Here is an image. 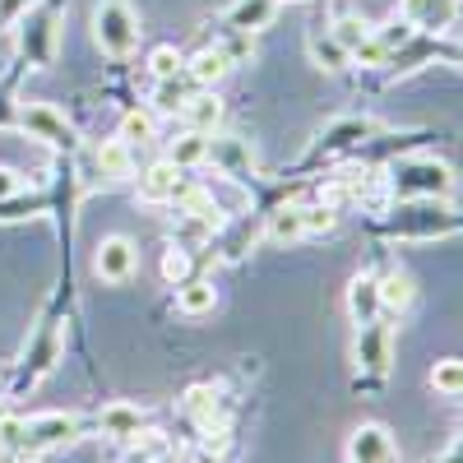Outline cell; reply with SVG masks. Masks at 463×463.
Instances as JSON below:
<instances>
[{
  "label": "cell",
  "mask_w": 463,
  "mask_h": 463,
  "mask_svg": "<svg viewBox=\"0 0 463 463\" xmlns=\"http://www.w3.org/2000/svg\"><path fill=\"white\" fill-rule=\"evenodd\" d=\"M454 190V172L440 158H403L390 172V195L394 200H445Z\"/></svg>",
  "instance_id": "7a4b0ae2"
},
{
  "label": "cell",
  "mask_w": 463,
  "mask_h": 463,
  "mask_svg": "<svg viewBox=\"0 0 463 463\" xmlns=\"http://www.w3.org/2000/svg\"><path fill=\"white\" fill-rule=\"evenodd\" d=\"M390 227H394V232H408V237H431V232H449L454 222H449V213L436 209V200H431V204H421V209H403Z\"/></svg>",
  "instance_id": "2e32d148"
},
{
  "label": "cell",
  "mask_w": 463,
  "mask_h": 463,
  "mask_svg": "<svg viewBox=\"0 0 463 463\" xmlns=\"http://www.w3.org/2000/svg\"><path fill=\"white\" fill-rule=\"evenodd\" d=\"M347 316H353L357 325H371V320H380V279H371V274H357L353 283H347Z\"/></svg>",
  "instance_id": "5bb4252c"
},
{
  "label": "cell",
  "mask_w": 463,
  "mask_h": 463,
  "mask_svg": "<svg viewBox=\"0 0 463 463\" xmlns=\"http://www.w3.org/2000/svg\"><path fill=\"white\" fill-rule=\"evenodd\" d=\"M84 421L70 417V412H37V417H24L19 421V440H14V458H37L47 449H61L70 440H80Z\"/></svg>",
  "instance_id": "3957f363"
},
{
  "label": "cell",
  "mask_w": 463,
  "mask_h": 463,
  "mask_svg": "<svg viewBox=\"0 0 463 463\" xmlns=\"http://www.w3.org/2000/svg\"><path fill=\"white\" fill-rule=\"evenodd\" d=\"M311 61H316L320 70H329V74H338V70L353 65V56L343 52V43H338L334 33H316V37H311Z\"/></svg>",
  "instance_id": "cb8c5ba5"
},
{
  "label": "cell",
  "mask_w": 463,
  "mask_h": 463,
  "mask_svg": "<svg viewBox=\"0 0 463 463\" xmlns=\"http://www.w3.org/2000/svg\"><path fill=\"white\" fill-rule=\"evenodd\" d=\"M10 454V436H5V427H0V458Z\"/></svg>",
  "instance_id": "8d00e7d4"
},
{
  "label": "cell",
  "mask_w": 463,
  "mask_h": 463,
  "mask_svg": "<svg viewBox=\"0 0 463 463\" xmlns=\"http://www.w3.org/2000/svg\"><path fill=\"white\" fill-rule=\"evenodd\" d=\"M440 463H463V436H458V440H454V445H449V454H445V458H440Z\"/></svg>",
  "instance_id": "d590c367"
},
{
  "label": "cell",
  "mask_w": 463,
  "mask_h": 463,
  "mask_svg": "<svg viewBox=\"0 0 463 463\" xmlns=\"http://www.w3.org/2000/svg\"><path fill=\"white\" fill-rule=\"evenodd\" d=\"M329 33H334L338 43H343V52H347V56H357V52L371 43V24H366V19H353V14H343V19H338Z\"/></svg>",
  "instance_id": "4316f807"
},
{
  "label": "cell",
  "mask_w": 463,
  "mask_h": 463,
  "mask_svg": "<svg viewBox=\"0 0 463 463\" xmlns=\"http://www.w3.org/2000/svg\"><path fill=\"white\" fill-rule=\"evenodd\" d=\"M33 5H37V0H0V28H14Z\"/></svg>",
  "instance_id": "836d02e7"
},
{
  "label": "cell",
  "mask_w": 463,
  "mask_h": 463,
  "mask_svg": "<svg viewBox=\"0 0 463 463\" xmlns=\"http://www.w3.org/2000/svg\"><path fill=\"white\" fill-rule=\"evenodd\" d=\"M347 463H362V458H347Z\"/></svg>",
  "instance_id": "ab89813d"
},
{
  "label": "cell",
  "mask_w": 463,
  "mask_h": 463,
  "mask_svg": "<svg viewBox=\"0 0 463 463\" xmlns=\"http://www.w3.org/2000/svg\"><path fill=\"white\" fill-rule=\"evenodd\" d=\"M167 163H176L181 172H190V167L209 163V135H200V130H185L181 139H172V153H167Z\"/></svg>",
  "instance_id": "44dd1931"
},
{
  "label": "cell",
  "mask_w": 463,
  "mask_h": 463,
  "mask_svg": "<svg viewBox=\"0 0 463 463\" xmlns=\"http://www.w3.org/2000/svg\"><path fill=\"white\" fill-rule=\"evenodd\" d=\"M209 163L222 167V176H237V181L250 176V153L241 139H213L209 135Z\"/></svg>",
  "instance_id": "ffe728a7"
},
{
  "label": "cell",
  "mask_w": 463,
  "mask_h": 463,
  "mask_svg": "<svg viewBox=\"0 0 463 463\" xmlns=\"http://www.w3.org/2000/svg\"><path fill=\"white\" fill-rule=\"evenodd\" d=\"M19 190H24V176H19L14 167H0V204H5V200H14Z\"/></svg>",
  "instance_id": "e575fe53"
},
{
  "label": "cell",
  "mask_w": 463,
  "mask_h": 463,
  "mask_svg": "<svg viewBox=\"0 0 463 463\" xmlns=\"http://www.w3.org/2000/svg\"><path fill=\"white\" fill-rule=\"evenodd\" d=\"M0 394H5V375H0Z\"/></svg>",
  "instance_id": "f35d334b"
},
{
  "label": "cell",
  "mask_w": 463,
  "mask_h": 463,
  "mask_svg": "<svg viewBox=\"0 0 463 463\" xmlns=\"http://www.w3.org/2000/svg\"><path fill=\"white\" fill-rule=\"evenodd\" d=\"M163 279L176 288V283H185L190 279V255L181 250V246H172L167 255H163Z\"/></svg>",
  "instance_id": "1f68e13d"
},
{
  "label": "cell",
  "mask_w": 463,
  "mask_h": 463,
  "mask_svg": "<svg viewBox=\"0 0 463 463\" xmlns=\"http://www.w3.org/2000/svg\"><path fill=\"white\" fill-rule=\"evenodd\" d=\"M458 61H463V47H458Z\"/></svg>",
  "instance_id": "60d3db41"
},
{
  "label": "cell",
  "mask_w": 463,
  "mask_h": 463,
  "mask_svg": "<svg viewBox=\"0 0 463 463\" xmlns=\"http://www.w3.org/2000/svg\"><path fill=\"white\" fill-rule=\"evenodd\" d=\"M98 431L111 440H144V412L130 403H107L98 412Z\"/></svg>",
  "instance_id": "8fae6325"
},
{
  "label": "cell",
  "mask_w": 463,
  "mask_h": 463,
  "mask_svg": "<svg viewBox=\"0 0 463 463\" xmlns=\"http://www.w3.org/2000/svg\"><path fill=\"white\" fill-rule=\"evenodd\" d=\"M431 390L445 399H463V362L458 357H445L431 366Z\"/></svg>",
  "instance_id": "484cf974"
},
{
  "label": "cell",
  "mask_w": 463,
  "mask_h": 463,
  "mask_svg": "<svg viewBox=\"0 0 463 463\" xmlns=\"http://www.w3.org/2000/svg\"><path fill=\"white\" fill-rule=\"evenodd\" d=\"M399 14L408 28L417 33H449L454 14H458V0H399Z\"/></svg>",
  "instance_id": "ba28073f"
},
{
  "label": "cell",
  "mask_w": 463,
  "mask_h": 463,
  "mask_svg": "<svg viewBox=\"0 0 463 463\" xmlns=\"http://www.w3.org/2000/svg\"><path fill=\"white\" fill-rule=\"evenodd\" d=\"M347 458H362V463H394V436L380 427V421H362V427L347 436Z\"/></svg>",
  "instance_id": "30bf717a"
},
{
  "label": "cell",
  "mask_w": 463,
  "mask_h": 463,
  "mask_svg": "<svg viewBox=\"0 0 463 463\" xmlns=\"http://www.w3.org/2000/svg\"><path fill=\"white\" fill-rule=\"evenodd\" d=\"M135 264H139V255H135V241L130 237H107L98 246V255H93V274L102 283H126L135 274Z\"/></svg>",
  "instance_id": "9c48e42d"
},
{
  "label": "cell",
  "mask_w": 463,
  "mask_h": 463,
  "mask_svg": "<svg viewBox=\"0 0 463 463\" xmlns=\"http://www.w3.org/2000/svg\"><path fill=\"white\" fill-rule=\"evenodd\" d=\"M56 24H61V5H33L19 19V52L28 65H52L56 56Z\"/></svg>",
  "instance_id": "5b68a950"
},
{
  "label": "cell",
  "mask_w": 463,
  "mask_h": 463,
  "mask_svg": "<svg viewBox=\"0 0 463 463\" xmlns=\"http://www.w3.org/2000/svg\"><path fill=\"white\" fill-rule=\"evenodd\" d=\"M181 70H185V61H181L176 47H153V56H148V74H153V80H176Z\"/></svg>",
  "instance_id": "4dcf8cb0"
},
{
  "label": "cell",
  "mask_w": 463,
  "mask_h": 463,
  "mask_svg": "<svg viewBox=\"0 0 463 463\" xmlns=\"http://www.w3.org/2000/svg\"><path fill=\"white\" fill-rule=\"evenodd\" d=\"M408 306H412V279H408V274H399V269H394V274L380 283V311H390V316H403Z\"/></svg>",
  "instance_id": "d4e9b609"
},
{
  "label": "cell",
  "mask_w": 463,
  "mask_h": 463,
  "mask_svg": "<svg viewBox=\"0 0 463 463\" xmlns=\"http://www.w3.org/2000/svg\"><path fill=\"white\" fill-rule=\"evenodd\" d=\"M98 172L107 181H130L135 176V148L126 139H102L98 144Z\"/></svg>",
  "instance_id": "ac0fdd59"
},
{
  "label": "cell",
  "mask_w": 463,
  "mask_h": 463,
  "mask_svg": "<svg viewBox=\"0 0 463 463\" xmlns=\"http://www.w3.org/2000/svg\"><path fill=\"white\" fill-rule=\"evenodd\" d=\"M274 14H279V0H237L227 10V28L232 33H260L274 24Z\"/></svg>",
  "instance_id": "e0dca14e"
},
{
  "label": "cell",
  "mask_w": 463,
  "mask_h": 463,
  "mask_svg": "<svg viewBox=\"0 0 463 463\" xmlns=\"http://www.w3.org/2000/svg\"><path fill=\"white\" fill-rule=\"evenodd\" d=\"M181 121H185L190 130H200V135H213L218 121H222V102H218V93H209V89L190 93L185 107H181Z\"/></svg>",
  "instance_id": "9a60e30c"
},
{
  "label": "cell",
  "mask_w": 463,
  "mask_h": 463,
  "mask_svg": "<svg viewBox=\"0 0 463 463\" xmlns=\"http://www.w3.org/2000/svg\"><path fill=\"white\" fill-rule=\"evenodd\" d=\"M185 412H190V421L200 427V436L204 431H218V427H227L222 421V403H218V390L213 384H195V390H185V403H181Z\"/></svg>",
  "instance_id": "7c38bea8"
},
{
  "label": "cell",
  "mask_w": 463,
  "mask_h": 463,
  "mask_svg": "<svg viewBox=\"0 0 463 463\" xmlns=\"http://www.w3.org/2000/svg\"><path fill=\"white\" fill-rule=\"evenodd\" d=\"M269 237H274L279 246L301 241V237H306V227H301V209H297V204H292V209H279L274 218H269Z\"/></svg>",
  "instance_id": "83f0119b"
},
{
  "label": "cell",
  "mask_w": 463,
  "mask_h": 463,
  "mask_svg": "<svg viewBox=\"0 0 463 463\" xmlns=\"http://www.w3.org/2000/svg\"><path fill=\"white\" fill-rule=\"evenodd\" d=\"M153 130H158L153 111H126V116H121V135H116V139H126V144L135 148V144H148Z\"/></svg>",
  "instance_id": "f1b7e54d"
},
{
  "label": "cell",
  "mask_w": 463,
  "mask_h": 463,
  "mask_svg": "<svg viewBox=\"0 0 463 463\" xmlns=\"http://www.w3.org/2000/svg\"><path fill=\"white\" fill-rule=\"evenodd\" d=\"M185 107V93L176 80H158V111H181Z\"/></svg>",
  "instance_id": "d6a6232c"
},
{
  "label": "cell",
  "mask_w": 463,
  "mask_h": 463,
  "mask_svg": "<svg viewBox=\"0 0 463 463\" xmlns=\"http://www.w3.org/2000/svg\"><path fill=\"white\" fill-rule=\"evenodd\" d=\"M227 70H232V61H227V52H222V47H209V52H200L195 61L185 65V74H190V80H195L200 89L218 84V80H222Z\"/></svg>",
  "instance_id": "7402d4cb"
},
{
  "label": "cell",
  "mask_w": 463,
  "mask_h": 463,
  "mask_svg": "<svg viewBox=\"0 0 463 463\" xmlns=\"http://www.w3.org/2000/svg\"><path fill=\"white\" fill-rule=\"evenodd\" d=\"M357 371L366 375V380H384L390 375V362H394V334H390V325H380V320H371V325H357Z\"/></svg>",
  "instance_id": "52a82bcc"
},
{
  "label": "cell",
  "mask_w": 463,
  "mask_h": 463,
  "mask_svg": "<svg viewBox=\"0 0 463 463\" xmlns=\"http://www.w3.org/2000/svg\"><path fill=\"white\" fill-rule=\"evenodd\" d=\"M61 353H65V325L56 316H43V320H37V329L28 334V343H24V362H19V375H14V394L24 399L28 390H37V384L56 371Z\"/></svg>",
  "instance_id": "6da1fadb"
},
{
  "label": "cell",
  "mask_w": 463,
  "mask_h": 463,
  "mask_svg": "<svg viewBox=\"0 0 463 463\" xmlns=\"http://www.w3.org/2000/svg\"><path fill=\"white\" fill-rule=\"evenodd\" d=\"M213 306H218V292H213L209 279H185V283H176V311H181V316L200 320V316L213 311Z\"/></svg>",
  "instance_id": "d6986e66"
},
{
  "label": "cell",
  "mask_w": 463,
  "mask_h": 463,
  "mask_svg": "<svg viewBox=\"0 0 463 463\" xmlns=\"http://www.w3.org/2000/svg\"><path fill=\"white\" fill-rule=\"evenodd\" d=\"M93 37H98V47L107 56H130L135 43H139V19L135 10L126 5V0H98V10H93Z\"/></svg>",
  "instance_id": "277c9868"
},
{
  "label": "cell",
  "mask_w": 463,
  "mask_h": 463,
  "mask_svg": "<svg viewBox=\"0 0 463 463\" xmlns=\"http://www.w3.org/2000/svg\"><path fill=\"white\" fill-rule=\"evenodd\" d=\"M190 463H218V458H209V454H200V458H190Z\"/></svg>",
  "instance_id": "74e56055"
},
{
  "label": "cell",
  "mask_w": 463,
  "mask_h": 463,
  "mask_svg": "<svg viewBox=\"0 0 463 463\" xmlns=\"http://www.w3.org/2000/svg\"><path fill=\"white\" fill-rule=\"evenodd\" d=\"M181 190V167L176 163H153L144 176H139V200L144 204H167Z\"/></svg>",
  "instance_id": "4fadbf2b"
},
{
  "label": "cell",
  "mask_w": 463,
  "mask_h": 463,
  "mask_svg": "<svg viewBox=\"0 0 463 463\" xmlns=\"http://www.w3.org/2000/svg\"><path fill=\"white\" fill-rule=\"evenodd\" d=\"M371 135H375L371 121H362V116H347V121H338V126H329V130L320 135V148L334 153V148H347V144H357V139H371Z\"/></svg>",
  "instance_id": "603a6c76"
},
{
  "label": "cell",
  "mask_w": 463,
  "mask_h": 463,
  "mask_svg": "<svg viewBox=\"0 0 463 463\" xmlns=\"http://www.w3.org/2000/svg\"><path fill=\"white\" fill-rule=\"evenodd\" d=\"M19 126H24V135L43 139V144H52V148H65V153L80 144V130H74V126L65 121V111H56L52 102H24V107H19Z\"/></svg>",
  "instance_id": "8992f818"
},
{
  "label": "cell",
  "mask_w": 463,
  "mask_h": 463,
  "mask_svg": "<svg viewBox=\"0 0 463 463\" xmlns=\"http://www.w3.org/2000/svg\"><path fill=\"white\" fill-rule=\"evenodd\" d=\"M301 227H306V237H325V232H334L338 227V213H334V204H306L301 209Z\"/></svg>",
  "instance_id": "f546056e"
}]
</instances>
